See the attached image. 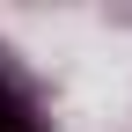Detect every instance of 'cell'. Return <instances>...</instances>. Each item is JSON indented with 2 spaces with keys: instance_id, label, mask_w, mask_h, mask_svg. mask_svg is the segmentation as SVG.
<instances>
[{
  "instance_id": "obj_1",
  "label": "cell",
  "mask_w": 132,
  "mask_h": 132,
  "mask_svg": "<svg viewBox=\"0 0 132 132\" xmlns=\"http://www.w3.org/2000/svg\"><path fill=\"white\" fill-rule=\"evenodd\" d=\"M0 132H44V103L29 88V73L15 66V52L0 44Z\"/></svg>"
}]
</instances>
